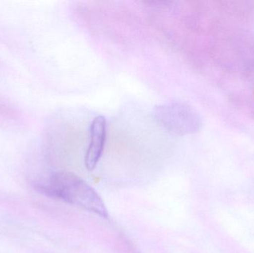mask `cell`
<instances>
[{"instance_id": "obj_1", "label": "cell", "mask_w": 254, "mask_h": 253, "mask_svg": "<svg viewBox=\"0 0 254 253\" xmlns=\"http://www.w3.org/2000/svg\"><path fill=\"white\" fill-rule=\"evenodd\" d=\"M36 188L48 197L75 205L89 212H95L102 218L109 217L108 210L99 194L86 181L72 172H55L49 182L37 184Z\"/></svg>"}, {"instance_id": "obj_2", "label": "cell", "mask_w": 254, "mask_h": 253, "mask_svg": "<svg viewBox=\"0 0 254 253\" xmlns=\"http://www.w3.org/2000/svg\"><path fill=\"white\" fill-rule=\"evenodd\" d=\"M155 120L163 127L179 135L193 134L199 130L201 117L192 107L182 102L158 105L154 111Z\"/></svg>"}, {"instance_id": "obj_3", "label": "cell", "mask_w": 254, "mask_h": 253, "mask_svg": "<svg viewBox=\"0 0 254 253\" xmlns=\"http://www.w3.org/2000/svg\"><path fill=\"white\" fill-rule=\"evenodd\" d=\"M107 139V120L98 116L91 124L90 142L85 157V165L89 171L95 169L102 157Z\"/></svg>"}, {"instance_id": "obj_4", "label": "cell", "mask_w": 254, "mask_h": 253, "mask_svg": "<svg viewBox=\"0 0 254 253\" xmlns=\"http://www.w3.org/2000/svg\"><path fill=\"white\" fill-rule=\"evenodd\" d=\"M0 114L1 115L6 116H10V117H13V113H12V111L10 109H9L7 107L4 106V105H1L0 104Z\"/></svg>"}]
</instances>
